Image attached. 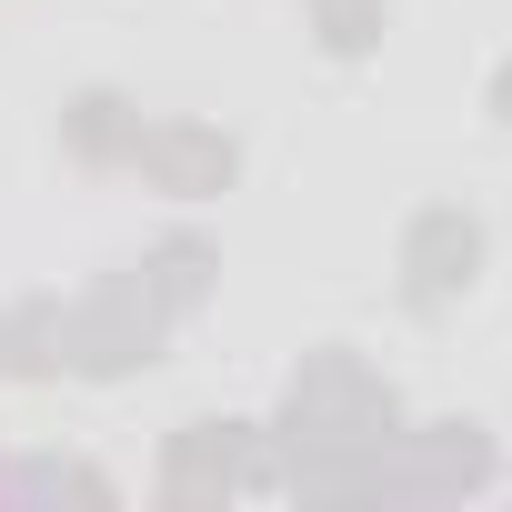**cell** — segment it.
Here are the masks:
<instances>
[{
  "mask_svg": "<svg viewBox=\"0 0 512 512\" xmlns=\"http://www.w3.org/2000/svg\"><path fill=\"white\" fill-rule=\"evenodd\" d=\"M282 482H312V472H332V462H352V452H372L382 432H402V402H392V382L362 362V352H312L302 372H292V392H282Z\"/></svg>",
  "mask_w": 512,
  "mask_h": 512,
  "instance_id": "obj_1",
  "label": "cell"
},
{
  "mask_svg": "<svg viewBox=\"0 0 512 512\" xmlns=\"http://www.w3.org/2000/svg\"><path fill=\"white\" fill-rule=\"evenodd\" d=\"M402 302L412 312H452L472 282H482V221L462 211V201H422L412 221H402Z\"/></svg>",
  "mask_w": 512,
  "mask_h": 512,
  "instance_id": "obj_4",
  "label": "cell"
},
{
  "mask_svg": "<svg viewBox=\"0 0 512 512\" xmlns=\"http://www.w3.org/2000/svg\"><path fill=\"white\" fill-rule=\"evenodd\" d=\"M262 482H282V462L262 452L251 422H181L171 452H161V502H181V512L231 502V492H262Z\"/></svg>",
  "mask_w": 512,
  "mask_h": 512,
  "instance_id": "obj_3",
  "label": "cell"
},
{
  "mask_svg": "<svg viewBox=\"0 0 512 512\" xmlns=\"http://www.w3.org/2000/svg\"><path fill=\"white\" fill-rule=\"evenodd\" d=\"M11 492H31V502H91V512H111V482H101L91 462H61V452H21V462H11Z\"/></svg>",
  "mask_w": 512,
  "mask_h": 512,
  "instance_id": "obj_8",
  "label": "cell"
},
{
  "mask_svg": "<svg viewBox=\"0 0 512 512\" xmlns=\"http://www.w3.org/2000/svg\"><path fill=\"white\" fill-rule=\"evenodd\" d=\"M302 11H312V41L332 51V61H372L382 51V0H302Z\"/></svg>",
  "mask_w": 512,
  "mask_h": 512,
  "instance_id": "obj_9",
  "label": "cell"
},
{
  "mask_svg": "<svg viewBox=\"0 0 512 512\" xmlns=\"http://www.w3.org/2000/svg\"><path fill=\"white\" fill-rule=\"evenodd\" d=\"M121 161H131L151 191H171V201H211V191H231V171H241L231 131H211V121H141Z\"/></svg>",
  "mask_w": 512,
  "mask_h": 512,
  "instance_id": "obj_5",
  "label": "cell"
},
{
  "mask_svg": "<svg viewBox=\"0 0 512 512\" xmlns=\"http://www.w3.org/2000/svg\"><path fill=\"white\" fill-rule=\"evenodd\" d=\"M211 282H221V251H211L201 231H171V241H151V262H141V292L161 302V322H191V312L211 302Z\"/></svg>",
  "mask_w": 512,
  "mask_h": 512,
  "instance_id": "obj_6",
  "label": "cell"
},
{
  "mask_svg": "<svg viewBox=\"0 0 512 512\" xmlns=\"http://www.w3.org/2000/svg\"><path fill=\"white\" fill-rule=\"evenodd\" d=\"M131 131H141V111H131L121 91H81V101L61 111V141H71V161H121V151H131Z\"/></svg>",
  "mask_w": 512,
  "mask_h": 512,
  "instance_id": "obj_7",
  "label": "cell"
},
{
  "mask_svg": "<svg viewBox=\"0 0 512 512\" xmlns=\"http://www.w3.org/2000/svg\"><path fill=\"white\" fill-rule=\"evenodd\" d=\"M492 121H512V61L492 71Z\"/></svg>",
  "mask_w": 512,
  "mask_h": 512,
  "instance_id": "obj_10",
  "label": "cell"
},
{
  "mask_svg": "<svg viewBox=\"0 0 512 512\" xmlns=\"http://www.w3.org/2000/svg\"><path fill=\"white\" fill-rule=\"evenodd\" d=\"M161 302L141 292V272H111V282H91L81 302H51V342H61V372H81V382H121V372H141V362H161Z\"/></svg>",
  "mask_w": 512,
  "mask_h": 512,
  "instance_id": "obj_2",
  "label": "cell"
}]
</instances>
